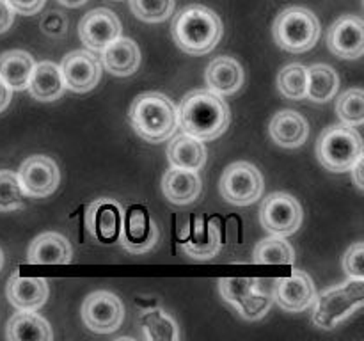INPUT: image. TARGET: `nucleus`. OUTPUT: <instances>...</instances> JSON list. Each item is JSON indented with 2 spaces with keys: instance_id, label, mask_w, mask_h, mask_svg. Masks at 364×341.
I'll return each mask as SVG.
<instances>
[{
  "instance_id": "1",
  "label": "nucleus",
  "mask_w": 364,
  "mask_h": 341,
  "mask_svg": "<svg viewBox=\"0 0 364 341\" xmlns=\"http://www.w3.org/2000/svg\"><path fill=\"white\" fill-rule=\"evenodd\" d=\"M178 126L181 131L203 142L220 137L228 130L231 121L230 107L223 96L210 89H196L187 92L180 102Z\"/></svg>"
},
{
  "instance_id": "2",
  "label": "nucleus",
  "mask_w": 364,
  "mask_h": 341,
  "mask_svg": "<svg viewBox=\"0 0 364 341\" xmlns=\"http://www.w3.org/2000/svg\"><path fill=\"white\" fill-rule=\"evenodd\" d=\"M223 20L206 6H187L174 16L171 34L181 52L188 55H205L212 52L223 38Z\"/></svg>"
},
{
  "instance_id": "3",
  "label": "nucleus",
  "mask_w": 364,
  "mask_h": 341,
  "mask_svg": "<svg viewBox=\"0 0 364 341\" xmlns=\"http://www.w3.org/2000/svg\"><path fill=\"white\" fill-rule=\"evenodd\" d=\"M132 128L146 142L159 144L169 141L178 130L176 105L162 92L139 94L128 110Z\"/></svg>"
},
{
  "instance_id": "4",
  "label": "nucleus",
  "mask_w": 364,
  "mask_h": 341,
  "mask_svg": "<svg viewBox=\"0 0 364 341\" xmlns=\"http://www.w3.org/2000/svg\"><path fill=\"white\" fill-rule=\"evenodd\" d=\"M272 34L279 48L290 53L308 52L320 38V21L308 7L291 6L277 14Z\"/></svg>"
},
{
  "instance_id": "5",
  "label": "nucleus",
  "mask_w": 364,
  "mask_h": 341,
  "mask_svg": "<svg viewBox=\"0 0 364 341\" xmlns=\"http://www.w3.org/2000/svg\"><path fill=\"white\" fill-rule=\"evenodd\" d=\"M363 156V139L355 126L334 124L316 141V158L331 173H347Z\"/></svg>"
},
{
  "instance_id": "6",
  "label": "nucleus",
  "mask_w": 364,
  "mask_h": 341,
  "mask_svg": "<svg viewBox=\"0 0 364 341\" xmlns=\"http://www.w3.org/2000/svg\"><path fill=\"white\" fill-rule=\"evenodd\" d=\"M364 302V281L348 279L341 286L327 288L315 298L313 323L320 329H334Z\"/></svg>"
},
{
  "instance_id": "7",
  "label": "nucleus",
  "mask_w": 364,
  "mask_h": 341,
  "mask_svg": "<svg viewBox=\"0 0 364 341\" xmlns=\"http://www.w3.org/2000/svg\"><path fill=\"white\" fill-rule=\"evenodd\" d=\"M219 291L228 304L233 305L245 320H259L269 313L274 298L258 279L249 277H224L219 279Z\"/></svg>"
},
{
  "instance_id": "8",
  "label": "nucleus",
  "mask_w": 364,
  "mask_h": 341,
  "mask_svg": "<svg viewBox=\"0 0 364 341\" xmlns=\"http://www.w3.org/2000/svg\"><path fill=\"white\" fill-rule=\"evenodd\" d=\"M265 181L251 162H235L224 169L219 190L223 199L235 206H249L262 199Z\"/></svg>"
},
{
  "instance_id": "9",
  "label": "nucleus",
  "mask_w": 364,
  "mask_h": 341,
  "mask_svg": "<svg viewBox=\"0 0 364 341\" xmlns=\"http://www.w3.org/2000/svg\"><path fill=\"white\" fill-rule=\"evenodd\" d=\"M259 222L276 237H290L302 224V206L287 192H272L259 206Z\"/></svg>"
},
{
  "instance_id": "10",
  "label": "nucleus",
  "mask_w": 364,
  "mask_h": 341,
  "mask_svg": "<svg viewBox=\"0 0 364 341\" xmlns=\"http://www.w3.org/2000/svg\"><path fill=\"white\" fill-rule=\"evenodd\" d=\"M82 320L92 332L110 334L119 329L123 323L124 305L121 298L110 291H92L82 304Z\"/></svg>"
},
{
  "instance_id": "11",
  "label": "nucleus",
  "mask_w": 364,
  "mask_h": 341,
  "mask_svg": "<svg viewBox=\"0 0 364 341\" xmlns=\"http://www.w3.org/2000/svg\"><path fill=\"white\" fill-rule=\"evenodd\" d=\"M159 242V227L142 205H132L123 212L119 244L134 254H142L155 247Z\"/></svg>"
},
{
  "instance_id": "12",
  "label": "nucleus",
  "mask_w": 364,
  "mask_h": 341,
  "mask_svg": "<svg viewBox=\"0 0 364 341\" xmlns=\"http://www.w3.org/2000/svg\"><path fill=\"white\" fill-rule=\"evenodd\" d=\"M23 194L28 197H48L59 187L60 173L57 163L46 155H32L18 169Z\"/></svg>"
},
{
  "instance_id": "13",
  "label": "nucleus",
  "mask_w": 364,
  "mask_h": 341,
  "mask_svg": "<svg viewBox=\"0 0 364 341\" xmlns=\"http://www.w3.org/2000/svg\"><path fill=\"white\" fill-rule=\"evenodd\" d=\"M85 227L98 244H116L123 227V208L110 197L95 199L85 210Z\"/></svg>"
},
{
  "instance_id": "14",
  "label": "nucleus",
  "mask_w": 364,
  "mask_h": 341,
  "mask_svg": "<svg viewBox=\"0 0 364 341\" xmlns=\"http://www.w3.org/2000/svg\"><path fill=\"white\" fill-rule=\"evenodd\" d=\"M270 293L281 309L288 313H302L315 304L316 288L308 274L294 270L290 277H279L274 281Z\"/></svg>"
},
{
  "instance_id": "15",
  "label": "nucleus",
  "mask_w": 364,
  "mask_h": 341,
  "mask_svg": "<svg viewBox=\"0 0 364 341\" xmlns=\"http://www.w3.org/2000/svg\"><path fill=\"white\" fill-rule=\"evenodd\" d=\"M121 21L116 13L105 7H98L84 14L78 23V38L92 52L102 53L112 41L121 36Z\"/></svg>"
},
{
  "instance_id": "16",
  "label": "nucleus",
  "mask_w": 364,
  "mask_h": 341,
  "mask_svg": "<svg viewBox=\"0 0 364 341\" xmlns=\"http://www.w3.org/2000/svg\"><path fill=\"white\" fill-rule=\"evenodd\" d=\"M64 85L73 92H87L102 78V63L87 50H73L60 63Z\"/></svg>"
},
{
  "instance_id": "17",
  "label": "nucleus",
  "mask_w": 364,
  "mask_h": 341,
  "mask_svg": "<svg viewBox=\"0 0 364 341\" xmlns=\"http://www.w3.org/2000/svg\"><path fill=\"white\" fill-rule=\"evenodd\" d=\"M327 46L341 59H359L364 53V21L355 14H345L331 25Z\"/></svg>"
},
{
  "instance_id": "18",
  "label": "nucleus",
  "mask_w": 364,
  "mask_h": 341,
  "mask_svg": "<svg viewBox=\"0 0 364 341\" xmlns=\"http://www.w3.org/2000/svg\"><path fill=\"white\" fill-rule=\"evenodd\" d=\"M180 247L191 258L212 259L223 247L219 224L215 220H206L205 217H196L180 242Z\"/></svg>"
},
{
  "instance_id": "19",
  "label": "nucleus",
  "mask_w": 364,
  "mask_h": 341,
  "mask_svg": "<svg viewBox=\"0 0 364 341\" xmlns=\"http://www.w3.org/2000/svg\"><path fill=\"white\" fill-rule=\"evenodd\" d=\"M48 283L43 277H23L14 272L7 281V301L18 311H38L48 298Z\"/></svg>"
},
{
  "instance_id": "20",
  "label": "nucleus",
  "mask_w": 364,
  "mask_h": 341,
  "mask_svg": "<svg viewBox=\"0 0 364 341\" xmlns=\"http://www.w3.org/2000/svg\"><path fill=\"white\" fill-rule=\"evenodd\" d=\"M71 245L66 237L55 231L38 234L27 251V263L31 265H68L71 263Z\"/></svg>"
},
{
  "instance_id": "21",
  "label": "nucleus",
  "mask_w": 364,
  "mask_h": 341,
  "mask_svg": "<svg viewBox=\"0 0 364 341\" xmlns=\"http://www.w3.org/2000/svg\"><path fill=\"white\" fill-rule=\"evenodd\" d=\"M269 134L281 148H301L309 137V124L302 114L287 109L270 119Z\"/></svg>"
},
{
  "instance_id": "22",
  "label": "nucleus",
  "mask_w": 364,
  "mask_h": 341,
  "mask_svg": "<svg viewBox=\"0 0 364 341\" xmlns=\"http://www.w3.org/2000/svg\"><path fill=\"white\" fill-rule=\"evenodd\" d=\"M205 80L210 91L224 98V96L235 94L242 87V84H244V70H242L240 63L237 59L220 55L215 57L206 66Z\"/></svg>"
},
{
  "instance_id": "23",
  "label": "nucleus",
  "mask_w": 364,
  "mask_h": 341,
  "mask_svg": "<svg viewBox=\"0 0 364 341\" xmlns=\"http://www.w3.org/2000/svg\"><path fill=\"white\" fill-rule=\"evenodd\" d=\"M162 192L173 205H191L201 194V178L198 170L171 167L162 178Z\"/></svg>"
},
{
  "instance_id": "24",
  "label": "nucleus",
  "mask_w": 364,
  "mask_h": 341,
  "mask_svg": "<svg viewBox=\"0 0 364 341\" xmlns=\"http://www.w3.org/2000/svg\"><path fill=\"white\" fill-rule=\"evenodd\" d=\"M141 64V50L130 38H117L102 52V66L116 77L135 73Z\"/></svg>"
},
{
  "instance_id": "25",
  "label": "nucleus",
  "mask_w": 364,
  "mask_h": 341,
  "mask_svg": "<svg viewBox=\"0 0 364 341\" xmlns=\"http://www.w3.org/2000/svg\"><path fill=\"white\" fill-rule=\"evenodd\" d=\"M28 92L32 98L39 99V102H55L64 94L63 73L57 64L50 63V60H43L38 63L32 70L31 78L27 84Z\"/></svg>"
},
{
  "instance_id": "26",
  "label": "nucleus",
  "mask_w": 364,
  "mask_h": 341,
  "mask_svg": "<svg viewBox=\"0 0 364 341\" xmlns=\"http://www.w3.org/2000/svg\"><path fill=\"white\" fill-rule=\"evenodd\" d=\"M206 156L208 153L205 142L187 134L174 135L167 146V158L171 167L199 170L206 163Z\"/></svg>"
},
{
  "instance_id": "27",
  "label": "nucleus",
  "mask_w": 364,
  "mask_h": 341,
  "mask_svg": "<svg viewBox=\"0 0 364 341\" xmlns=\"http://www.w3.org/2000/svg\"><path fill=\"white\" fill-rule=\"evenodd\" d=\"M7 340L11 341H50L53 332L50 323L34 311L14 313L7 322Z\"/></svg>"
},
{
  "instance_id": "28",
  "label": "nucleus",
  "mask_w": 364,
  "mask_h": 341,
  "mask_svg": "<svg viewBox=\"0 0 364 341\" xmlns=\"http://www.w3.org/2000/svg\"><path fill=\"white\" fill-rule=\"evenodd\" d=\"M36 66L34 57L23 50H7L0 55V78L13 91L27 87L28 78Z\"/></svg>"
},
{
  "instance_id": "29",
  "label": "nucleus",
  "mask_w": 364,
  "mask_h": 341,
  "mask_svg": "<svg viewBox=\"0 0 364 341\" xmlns=\"http://www.w3.org/2000/svg\"><path fill=\"white\" fill-rule=\"evenodd\" d=\"M142 336L151 341H176L180 340V330L173 316L160 308H149L141 311L137 318Z\"/></svg>"
},
{
  "instance_id": "30",
  "label": "nucleus",
  "mask_w": 364,
  "mask_h": 341,
  "mask_svg": "<svg viewBox=\"0 0 364 341\" xmlns=\"http://www.w3.org/2000/svg\"><path fill=\"white\" fill-rule=\"evenodd\" d=\"M340 89V77L329 64H313L308 70L306 98L315 103H326L336 96Z\"/></svg>"
},
{
  "instance_id": "31",
  "label": "nucleus",
  "mask_w": 364,
  "mask_h": 341,
  "mask_svg": "<svg viewBox=\"0 0 364 341\" xmlns=\"http://www.w3.org/2000/svg\"><path fill=\"white\" fill-rule=\"evenodd\" d=\"M252 261L256 265H294L295 251L284 237L272 234L258 242L252 252Z\"/></svg>"
},
{
  "instance_id": "32",
  "label": "nucleus",
  "mask_w": 364,
  "mask_h": 341,
  "mask_svg": "<svg viewBox=\"0 0 364 341\" xmlns=\"http://www.w3.org/2000/svg\"><path fill=\"white\" fill-rule=\"evenodd\" d=\"M308 89V67L302 64H288L277 75V91L288 99H304Z\"/></svg>"
},
{
  "instance_id": "33",
  "label": "nucleus",
  "mask_w": 364,
  "mask_h": 341,
  "mask_svg": "<svg viewBox=\"0 0 364 341\" xmlns=\"http://www.w3.org/2000/svg\"><path fill=\"white\" fill-rule=\"evenodd\" d=\"M336 114L343 124L361 126L364 123V94L363 89L354 87L345 91L336 99Z\"/></svg>"
},
{
  "instance_id": "34",
  "label": "nucleus",
  "mask_w": 364,
  "mask_h": 341,
  "mask_svg": "<svg viewBox=\"0 0 364 341\" xmlns=\"http://www.w3.org/2000/svg\"><path fill=\"white\" fill-rule=\"evenodd\" d=\"M23 188L18 174L13 170H0V212H13L23 206Z\"/></svg>"
},
{
  "instance_id": "35",
  "label": "nucleus",
  "mask_w": 364,
  "mask_h": 341,
  "mask_svg": "<svg viewBox=\"0 0 364 341\" xmlns=\"http://www.w3.org/2000/svg\"><path fill=\"white\" fill-rule=\"evenodd\" d=\"M135 16L148 23H160L174 11V0H130Z\"/></svg>"
},
{
  "instance_id": "36",
  "label": "nucleus",
  "mask_w": 364,
  "mask_h": 341,
  "mask_svg": "<svg viewBox=\"0 0 364 341\" xmlns=\"http://www.w3.org/2000/svg\"><path fill=\"white\" fill-rule=\"evenodd\" d=\"M363 258H364L363 242H355V244L350 245V247H348V251L345 252L343 270H345V274H347L348 279H363L364 281Z\"/></svg>"
},
{
  "instance_id": "37",
  "label": "nucleus",
  "mask_w": 364,
  "mask_h": 341,
  "mask_svg": "<svg viewBox=\"0 0 364 341\" xmlns=\"http://www.w3.org/2000/svg\"><path fill=\"white\" fill-rule=\"evenodd\" d=\"M41 31L48 38H63L68 32V20L60 11H48L41 18Z\"/></svg>"
},
{
  "instance_id": "38",
  "label": "nucleus",
  "mask_w": 364,
  "mask_h": 341,
  "mask_svg": "<svg viewBox=\"0 0 364 341\" xmlns=\"http://www.w3.org/2000/svg\"><path fill=\"white\" fill-rule=\"evenodd\" d=\"M9 4L11 9L18 14H23V16H32V14L39 13L45 6L46 0H6Z\"/></svg>"
},
{
  "instance_id": "39",
  "label": "nucleus",
  "mask_w": 364,
  "mask_h": 341,
  "mask_svg": "<svg viewBox=\"0 0 364 341\" xmlns=\"http://www.w3.org/2000/svg\"><path fill=\"white\" fill-rule=\"evenodd\" d=\"M14 21V11L11 9L6 0H0V34L9 31Z\"/></svg>"
},
{
  "instance_id": "40",
  "label": "nucleus",
  "mask_w": 364,
  "mask_h": 341,
  "mask_svg": "<svg viewBox=\"0 0 364 341\" xmlns=\"http://www.w3.org/2000/svg\"><path fill=\"white\" fill-rule=\"evenodd\" d=\"M11 98H13V89L0 78V112L9 107Z\"/></svg>"
},
{
  "instance_id": "41",
  "label": "nucleus",
  "mask_w": 364,
  "mask_h": 341,
  "mask_svg": "<svg viewBox=\"0 0 364 341\" xmlns=\"http://www.w3.org/2000/svg\"><path fill=\"white\" fill-rule=\"evenodd\" d=\"M363 167H364V162H363V156L358 160V162L354 163V166L350 167V173H352V178H354V183L358 185L359 190H363L364 185H363Z\"/></svg>"
},
{
  "instance_id": "42",
  "label": "nucleus",
  "mask_w": 364,
  "mask_h": 341,
  "mask_svg": "<svg viewBox=\"0 0 364 341\" xmlns=\"http://www.w3.org/2000/svg\"><path fill=\"white\" fill-rule=\"evenodd\" d=\"M59 2L66 7H78L87 2V0H59Z\"/></svg>"
},
{
  "instance_id": "43",
  "label": "nucleus",
  "mask_w": 364,
  "mask_h": 341,
  "mask_svg": "<svg viewBox=\"0 0 364 341\" xmlns=\"http://www.w3.org/2000/svg\"><path fill=\"white\" fill-rule=\"evenodd\" d=\"M2 266H4V252L2 249H0V270H2Z\"/></svg>"
}]
</instances>
